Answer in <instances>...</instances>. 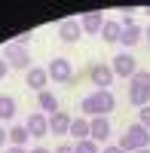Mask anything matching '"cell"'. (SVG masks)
<instances>
[{"instance_id":"cell-8","label":"cell","mask_w":150,"mask_h":153,"mask_svg":"<svg viewBox=\"0 0 150 153\" xmlns=\"http://www.w3.org/2000/svg\"><path fill=\"white\" fill-rule=\"evenodd\" d=\"M25 129L31 132V138H46L49 135V117L40 113V110H34L28 117V123H25Z\"/></svg>"},{"instance_id":"cell-7","label":"cell","mask_w":150,"mask_h":153,"mask_svg":"<svg viewBox=\"0 0 150 153\" xmlns=\"http://www.w3.org/2000/svg\"><path fill=\"white\" fill-rule=\"evenodd\" d=\"M114 76H126V80H132L135 74H138V65H135V55H129V52H120L117 58H114Z\"/></svg>"},{"instance_id":"cell-26","label":"cell","mask_w":150,"mask_h":153,"mask_svg":"<svg viewBox=\"0 0 150 153\" xmlns=\"http://www.w3.org/2000/svg\"><path fill=\"white\" fill-rule=\"evenodd\" d=\"M3 153H28V147H12V144H9Z\"/></svg>"},{"instance_id":"cell-28","label":"cell","mask_w":150,"mask_h":153,"mask_svg":"<svg viewBox=\"0 0 150 153\" xmlns=\"http://www.w3.org/2000/svg\"><path fill=\"white\" fill-rule=\"evenodd\" d=\"M28 153H52V150H46V147H34V150H28Z\"/></svg>"},{"instance_id":"cell-17","label":"cell","mask_w":150,"mask_h":153,"mask_svg":"<svg viewBox=\"0 0 150 153\" xmlns=\"http://www.w3.org/2000/svg\"><path fill=\"white\" fill-rule=\"evenodd\" d=\"M28 138H31V132L25 129V123L9 129V144H12V147H28Z\"/></svg>"},{"instance_id":"cell-10","label":"cell","mask_w":150,"mask_h":153,"mask_svg":"<svg viewBox=\"0 0 150 153\" xmlns=\"http://www.w3.org/2000/svg\"><path fill=\"white\" fill-rule=\"evenodd\" d=\"M25 83H28V89H34L37 95L46 92V83H49L46 68H31V71H28V76H25Z\"/></svg>"},{"instance_id":"cell-25","label":"cell","mask_w":150,"mask_h":153,"mask_svg":"<svg viewBox=\"0 0 150 153\" xmlns=\"http://www.w3.org/2000/svg\"><path fill=\"white\" fill-rule=\"evenodd\" d=\"M101 153H126V150L117 147V144H107V147H101Z\"/></svg>"},{"instance_id":"cell-23","label":"cell","mask_w":150,"mask_h":153,"mask_svg":"<svg viewBox=\"0 0 150 153\" xmlns=\"http://www.w3.org/2000/svg\"><path fill=\"white\" fill-rule=\"evenodd\" d=\"M6 141H9V132L0 126V150H6Z\"/></svg>"},{"instance_id":"cell-21","label":"cell","mask_w":150,"mask_h":153,"mask_svg":"<svg viewBox=\"0 0 150 153\" xmlns=\"http://www.w3.org/2000/svg\"><path fill=\"white\" fill-rule=\"evenodd\" d=\"M129 83H132V86H150V74H147V71H138Z\"/></svg>"},{"instance_id":"cell-12","label":"cell","mask_w":150,"mask_h":153,"mask_svg":"<svg viewBox=\"0 0 150 153\" xmlns=\"http://www.w3.org/2000/svg\"><path fill=\"white\" fill-rule=\"evenodd\" d=\"M71 123H74L71 113L58 110V113H52V117H49V132H52V135H68V132H71Z\"/></svg>"},{"instance_id":"cell-24","label":"cell","mask_w":150,"mask_h":153,"mask_svg":"<svg viewBox=\"0 0 150 153\" xmlns=\"http://www.w3.org/2000/svg\"><path fill=\"white\" fill-rule=\"evenodd\" d=\"M55 153H77V150H74V144H58Z\"/></svg>"},{"instance_id":"cell-1","label":"cell","mask_w":150,"mask_h":153,"mask_svg":"<svg viewBox=\"0 0 150 153\" xmlns=\"http://www.w3.org/2000/svg\"><path fill=\"white\" fill-rule=\"evenodd\" d=\"M114 107H117V98H114L110 89H95L92 95H86V98L80 101V110H83L86 120H92V117H107Z\"/></svg>"},{"instance_id":"cell-5","label":"cell","mask_w":150,"mask_h":153,"mask_svg":"<svg viewBox=\"0 0 150 153\" xmlns=\"http://www.w3.org/2000/svg\"><path fill=\"white\" fill-rule=\"evenodd\" d=\"M110 135H114V129H110V120L107 117H92L89 120V138L95 144H107Z\"/></svg>"},{"instance_id":"cell-4","label":"cell","mask_w":150,"mask_h":153,"mask_svg":"<svg viewBox=\"0 0 150 153\" xmlns=\"http://www.w3.org/2000/svg\"><path fill=\"white\" fill-rule=\"evenodd\" d=\"M46 74H49V80L65 83V86H74V83H77V76H74L68 58H52V61H49V68H46Z\"/></svg>"},{"instance_id":"cell-18","label":"cell","mask_w":150,"mask_h":153,"mask_svg":"<svg viewBox=\"0 0 150 153\" xmlns=\"http://www.w3.org/2000/svg\"><path fill=\"white\" fill-rule=\"evenodd\" d=\"M68 135H74L77 141H86V138H89V120H86V117H74Z\"/></svg>"},{"instance_id":"cell-13","label":"cell","mask_w":150,"mask_h":153,"mask_svg":"<svg viewBox=\"0 0 150 153\" xmlns=\"http://www.w3.org/2000/svg\"><path fill=\"white\" fill-rule=\"evenodd\" d=\"M141 40H144V28H141L138 22H135V25H129V28H123V37H120V43L126 46V49H132V46H138Z\"/></svg>"},{"instance_id":"cell-14","label":"cell","mask_w":150,"mask_h":153,"mask_svg":"<svg viewBox=\"0 0 150 153\" xmlns=\"http://www.w3.org/2000/svg\"><path fill=\"white\" fill-rule=\"evenodd\" d=\"M37 107H40V113L52 117V113H58V98L46 89V92H40V95H37Z\"/></svg>"},{"instance_id":"cell-29","label":"cell","mask_w":150,"mask_h":153,"mask_svg":"<svg viewBox=\"0 0 150 153\" xmlns=\"http://www.w3.org/2000/svg\"><path fill=\"white\" fill-rule=\"evenodd\" d=\"M135 153H150V147H144V150H135Z\"/></svg>"},{"instance_id":"cell-16","label":"cell","mask_w":150,"mask_h":153,"mask_svg":"<svg viewBox=\"0 0 150 153\" xmlns=\"http://www.w3.org/2000/svg\"><path fill=\"white\" fill-rule=\"evenodd\" d=\"M120 37H123V25L114 22V19H107L104 28H101V40L104 43H120Z\"/></svg>"},{"instance_id":"cell-2","label":"cell","mask_w":150,"mask_h":153,"mask_svg":"<svg viewBox=\"0 0 150 153\" xmlns=\"http://www.w3.org/2000/svg\"><path fill=\"white\" fill-rule=\"evenodd\" d=\"M117 147H123L126 153H135V150H144V147H150V132L144 129L141 123H132L129 129H126V132L120 135Z\"/></svg>"},{"instance_id":"cell-19","label":"cell","mask_w":150,"mask_h":153,"mask_svg":"<svg viewBox=\"0 0 150 153\" xmlns=\"http://www.w3.org/2000/svg\"><path fill=\"white\" fill-rule=\"evenodd\" d=\"M16 117V98L12 95H0V123H9Z\"/></svg>"},{"instance_id":"cell-27","label":"cell","mask_w":150,"mask_h":153,"mask_svg":"<svg viewBox=\"0 0 150 153\" xmlns=\"http://www.w3.org/2000/svg\"><path fill=\"white\" fill-rule=\"evenodd\" d=\"M6 74H9V65H6V61H3V58H0V80H3V76H6Z\"/></svg>"},{"instance_id":"cell-11","label":"cell","mask_w":150,"mask_h":153,"mask_svg":"<svg viewBox=\"0 0 150 153\" xmlns=\"http://www.w3.org/2000/svg\"><path fill=\"white\" fill-rule=\"evenodd\" d=\"M104 16L101 12H83V19H80V28H83V34H101V28H104Z\"/></svg>"},{"instance_id":"cell-9","label":"cell","mask_w":150,"mask_h":153,"mask_svg":"<svg viewBox=\"0 0 150 153\" xmlns=\"http://www.w3.org/2000/svg\"><path fill=\"white\" fill-rule=\"evenodd\" d=\"M58 37L65 43H77L80 37H83V28H80V19H65L58 25Z\"/></svg>"},{"instance_id":"cell-3","label":"cell","mask_w":150,"mask_h":153,"mask_svg":"<svg viewBox=\"0 0 150 153\" xmlns=\"http://www.w3.org/2000/svg\"><path fill=\"white\" fill-rule=\"evenodd\" d=\"M3 61L9 65V71L16 68V71H31V52H28V46H22V43H6L3 46Z\"/></svg>"},{"instance_id":"cell-15","label":"cell","mask_w":150,"mask_h":153,"mask_svg":"<svg viewBox=\"0 0 150 153\" xmlns=\"http://www.w3.org/2000/svg\"><path fill=\"white\" fill-rule=\"evenodd\" d=\"M129 101L135 107H147L150 104V86H129Z\"/></svg>"},{"instance_id":"cell-31","label":"cell","mask_w":150,"mask_h":153,"mask_svg":"<svg viewBox=\"0 0 150 153\" xmlns=\"http://www.w3.org/2000/svg\"><path fill=\"white\" fill-rule=\"evenodd\" d=\"M144 12H150V6H147V9H144Z\"/></svg>"},{"instance_id":"cell-30","label":"cell","mask_w":150,"mask_h":153,"mask_svg":"<svg viewBox=\"0 0 150 153\" xmlns=\"http://www.w3.org/2000/svg\"><path fill=\"white\" fill-rule=\"evenodd\" d=\"M144 37H147V43H150V28H147V31H144Z\"/></svg>"},{"instance_id":"cell-20","label":"cell","mask_w":150,"mask_h":153,"mask_svg":"<svg viewBox=\"0 0 150 153\" xmlns=\"http://www.w3.org/2000/svg\"><path fill=\"white\" fill-rule=\"evenodd\" d=\"M74 150H77V153H101V147H98L92 138H86V141H77V144H74Z\"/></svg>"},{"instance_id":"cell-22","label":"cell","mask_w":150,"mask_h":153,"mask_svg":"<svg viewBox=\"0 0 150 153\" xmlns=\"http://www.w3.org/2000/svg\"><path fill=\"white\" fill-rule=\"evenodd\" d=\"M138 123H141V126H144V129H147V132H150V104H147V107H141V110H138Z\"/></svg>"},{"instance_id":"cell-6","label":"cell","mask_w":150,"mask_h":153,"mask_svg":"<svg viewBox=\"0 0 150 153\" xmlns=\"http://www.w3.org/2000/svg\"><path fill=\"white\" fill-rule=\"evenodd\" d=\"M89 80L98 89H110V83H114V68L104 65V61H95V65L89 68Z\"/></svg>"}]
</instances>
